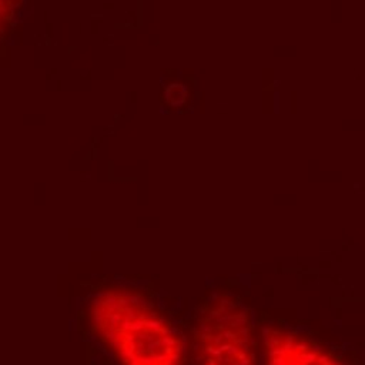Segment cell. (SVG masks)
Instances as JSON below:
<instances>
[{"label": "cell", "instance_id": "3", "mask_svg": "<svg viewBox=\"0 0 365 365\" xmlns=\"http://www.w3.org/2000/svg\"><path fill=\"white\" fill-rule=\"evenodd\" d=\"M267 365H344L325 349L289 331L264 329Z\"/></svg>", "mask_w": 365, "mask_h": 365}, {"label": "cell", "instance_id": "2", "mask_svg": "<svg viewBox=\"0 0 365 365\" xmlns=\"http://www.w3.org/2000/svg\"><path fill=\"white\" fill-rule=\"evenodd\" d=\"M195 339L200 365H255L250 317L228 295L215 297L207 307Z\"/></svg>", "mask_w": 365, "mask_h": 365}, {"label": "cell", "instance_id": "5", "mask_svg": "<svg viewBox=\"0 0 365 365\" xmlns=\"http://www.w3.org/2000/svg\"><path fill=\"white\" fill-rule=\"evenodd\" d=\"M7 11H9V0H0V27L6 20Z\"/></svg>", "mask_w": 365, "mask_h": 365}, {"label": "cell", "instance_id": "1", "mask_svg": "<svg viewBox=\"0 0 365 365\" xmlns=\"http://www.w3.org/2000/svg\"><path fill=\"white\" fill-rule=\"evenodd\" d=\"M88 315L96 335L121 365H182L181 336L141 295L120 288L100 291Z\"/></svg>", "mask_w": 365, "mask_h": 365}, {"label": "cell", "instance_id": "4", "mask_svg": "<svg viewBox=\"0 0 365 365\" xmlns=\"http://www.w3.org/2000/svg\"><path fill=\"white\" fill-rule=\"evenodd\" d=\"M192 91L182 81H171L164 88V104L168 110H184L191 103Z\"/></svg>", "mask_w": 365, "mask_h": 365}]
</instances>
